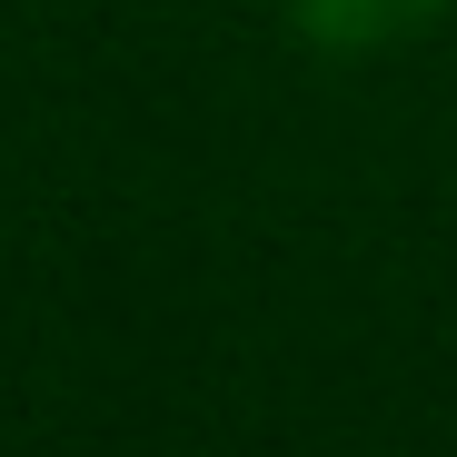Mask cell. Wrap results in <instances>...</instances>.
Segmentation results:
<instances>
[{
	"mask_svg": "<svg viewBox=\"0 0 457 457\" xmlns=\"http://www.w3.org/2000/svg\"><path fill=\"white\" fill-rule=\"evenodd\" d=\"M298 11V30H309L319 50H398V40H418L447 0H288Z\"/></svg>",
	"mask_w": 457,
	"mask_h": 457,
	"instance_id": "obj_1",
	"label": "cell"
}]
</instances>
